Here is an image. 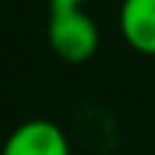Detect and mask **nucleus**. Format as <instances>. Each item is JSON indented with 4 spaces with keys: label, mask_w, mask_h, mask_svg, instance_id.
Here are the masks:
<instances>
[{
    "label": "nucleus",
    "mask_w": 155,
    "mask_h": 155,
    "mask_svg": "<svg viewBox=\"0 0 155 155\" xmlns=\"http://www.w3.org/2000/svg\"><path fill=\"white\" fill-rule=\"evenodd\" d=\"M118 26L135 52L155 58V0H124Z\"/></svg>",
    "instance_id": "obj_3"
},
{
    "label": "nucleus",
    "mask_w": 155,
    "mask_h": 155,
    "mask_svg": "<svg viewBox=\"0 0 155 155\" xmlns=\"http://www.w3.org/2000/svg\"><path fill=\"white\" fill-rule=\"evenodd\" d=\"M49 46L66 63H86L98 52L101 29L83 6H52L46 23Z\"/></svg>",
    "instance_id": "obj_1"
},
{
    "label": "nucleus",
    "mask_w": 155,
    "mask_h": 155,
    "mask_svg": "<svg viewBox=\"0 0 155 155\" xmlns=\"http://www.w3.org/2000/svg\"><path fill=\"white\" fill-rule=\"evenodd\" d=\"M52 6H86L89 0H49Z\"/></svg>",
    "instance_id": "obj_4"
},
{
    "label": "nucleus",
    "mask_w": 155,
    "mask_h": 155,
    "mask_svg": "<svg viewBox=\"0 0 155 155\" xmlns=\"http://www.w3.org/2000/svg\"><path fill=\"white\" fill-rule=\"evenodd\" d=\"M0 155H72V147L55 121L29 118L9 132Z\"/></svg>",
    "instance_id": "obj_2"
}]
</instances>
